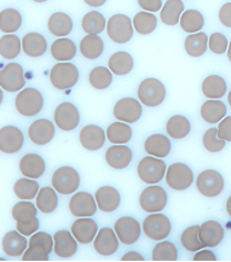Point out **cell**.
<instances>
[{"mask_svg": "<svg viewBox=\"0 0 231 262\" xmlns=\"http://www.w3.org/2000/svg\"><path fill=\"white\" fill-rule=\"evenodd\" d=\"M167 192L159 185H149L139 196V206L145 213H160L167 206Z\"/></svg>", "mask_w": 231, "mask_h": 262, "instance_id": "obj_9", "label": "cell"}, {"mask_svg": "<svg viewBox=\"0 0 231 262\" xmlns=\"http://www.w3.org/2000/svg\"><path fill=\"white\" fill-rule=\"evenodd\" d=\"M202 93L208 99H220L226 93V81L219 75H209L202 82Z\"/></svg>", "mask_w": 231, "mask_h": 262, "instance_id": "obj_36", "label": "cell"}, {"mask_svg": "<svg viewBox=\"0 0 231 262\" xmlns=\"http://www.w3.org/2000/svg\"><path fill=\"white\" fill-rule=\"evenodd\" d=\"M86 3V5L92 6V8H99L103 6L107 3V0H83Z\"/></svg>", "mask_w": 231, "mask_h": 262, "instance_id": "obj_59", "label": "cell"}, {"mask_svg": "<svg viewBox=\"0 0 231 262\" xmlns=\"http://www.w3.org/2000/svg\"><path fill=\"white\" fill-rule=\"evenodd\" d=\"M89 81L90 85L96 90L108 89L113 82L112 70L106 67H96L90 72Z\"/></svg>", "mask_w": 231, "mask_h": 262, "instance_id": "obj_49", "label": "cell"}, {"mask_svg": "<svg viewBox=\"0 0 231 262\" xmlns=\"http://www.w3.org/2000/svg\"><path fill=\"white\" fill-rule=\"evenodd\" d=\"M15 106L18 114H21L22 116H35L41 112L43 106H44V97L36 89L27 87L16 96Z\"/></svg>", "mask_w": 231, "mask_h": 262, "instance_id": "obj_3", "label": "cell"}, {"mask_svg": "<svg viewBox=\"0 0 231 262\" xmlns=\"http://www.w3.org/2000/svg\"><path fill=\"white\" fill-rule=\"evenodd\" d=\"M226 106L219 99H208L201 106V117L207 123H219L226 116Z\"/></svg>", "mask_w": 231, "mask_h": 262, "instance_id": "obj_30", "label": "cell"}, {"mask_svg": "<svg viewBox=\"0 0 231 262\" xmlns=\"http://www.w3.org/2000/svg\"><path fill=\"white\" fill-rule=\"evenodd\" d=\"M25 136L16 126H4L0 129V150L6 155H13L22 149Z\"/></svg>", "mask_w": 231, "mask_h": 262, "instance_id": "obj_17", "label": "cell"}, {"mask_svg": "<svg viewBox=\"0 0 231 262\" xmlns=\"http://www.w3.org/2000/svg\"><path fill=\"white\" fill-rule=\"evenodd\" d=\"M119 237L115 230L110 227L100 228L93 241V248L96 253L102 256H110L119 249Z\"/></svg>", "mask_w": 231, "mask_h": 262, "instance_id": "obj_18", "label": "cell"}, {"mask_svg": "<svg viewBox=\"0 0 231 262\" xmlns=\"http://www.w3.org/2000/svg\"><path fill=\"white\" fill-rule=\"evenodd\" d=\"M82 29L86 34H100L107 29V22L104 16L98 11H90L83 16L81 22Z\"/></svg>", "mask_w": 231, "mask_h": 262, "instance_id": "obj_46", "label": "cell"}, {"mask_svg": "<svg viewBox=\"0 0 231 262\" xmlns=\"http://www.w3.org/2000/svg\"><path fill=\"white\" fill-rule=\"evenodd\" d=\"M98 206L91 193L76 192L69 201V210L76 217H91L96 214Z\"/></svg>", "mask_w": 231, "mask_h": 262, "instance_id": "obj_15", "label": "cell"}, {"mask_svg": "<svg viewBox=\"0 0 231 262\" xmlns=\"http://www.w3.org/2000/svg\"><path fill=\"white\" fill-rule=\"evenodd\" d=\"M219 21L224 27L231 28V3H226L220 8Z\"/></svg>", "mask_w": 231, "mask_h": 262, "instance_id": "obj_56", "label": "cell"}, {"mask_svg": "<svg viewBox=\"0 0 231 262\" xmlns=\"http://www.w3.org/2000/svg\"><path fill=\"white\" fill-rule=\"evenodd\" d=\"M218 136L225 142H231V116H225L219 122Z\"/></svg>", "mask_w": 231, "mask_h": 262, "instance_id": "obj_54", "label": "cell"}, {"mask_svg": "<svg viewBox=\"0 0 231 262\" xmlns=\"http://www.w3.org/2000/svg\"><path fill=\"white\" fill-rule=\"evenodd\" d=\"M50 81L57 90L72 89L79 81V69L70 62L57 63L50 72Z\"/></svg>", "mask_w": 231, "mask_h": 262, "instance_id": "obj_5", "label": "cell"}, {"mask_svg": "<svg viewBox=\"0 0 231 262\" xmlns=\"http://www.w3.org/2000/svg\"><path fill=\"white\" fill-rule=\"evenodd\" d=\"M133 28L137 33L142 35L152 34L154 30L156 29L157 18L153 12L140 11L136 13V16L132 19Z\"/></svg>", "mask_w": 231, "mask_h": 262, "instance_id": "obj_45", "label": "cell"}, {"mask_svg": "<svg viewBox=\"0 0 231 262\" xmlns=\"http://www.w3.org/2000/svg\"><path fill=\"white\" fill-rule=\"evenodd\" d=\"M115 119L126 123H135L142 117V103L132 97H125L115 103L113 110Z\"/></svg>", "mask_w": 231, "mask_h": 262, "instance_id": "obj_12", "label": "cell"}, {"mask_svg": "<svg viewBox=\"0 0 231 262\" xmlns=\"http://www.w3.org/2000/svg\"><path fill=\"white\" fill-rule=\"evenodd\" d=\"M153 261H177L178 249L172 242L160 241L153 249Z\"/></svg>", "mask_w": 231, "mask_h": 262, "instance_id": "obj_50", "label": "cell"}, {"mask_svg": "<svg viewBox=\"0 0 231 262\" xmlns=\"http://www.w3.org/2000/svg\"><path fill=\"white\" fill-rule=\"evenodd\" d=\"M22 50V41L17 35L6 34L0 39V55L4 59L17 58Z\"/></svg>", "mask_w": 231, "mask_h": 262, "instance_id": "obj_42", "label": "cell"}, {"mask_svg": "<svg viewBox=\"0 0 231 262\" xmlns=\"http://www.w3.org/2000/svg\"><path fill=\"white\" fill-rule=\"evenodd\" d=\"M39 190V184L31 178H22L13 185V192L22 201H32L38 196Z\"/></svg>", "mask_w": 231, "mask_h": 262, "instance_id": "obj_43", "label": "cell"}, {"mask_svg": "<svg viewBox=\"0 0 231 262\" xmlns=\"http://www.w3.org/2000/svg\"><path fill=\"white\" fill-rule=\"evenodd\" d=\"M167 166L162 159L146 156L140 160L137 167V174L144 184L156 185L166 177Z\"/></svg>", "mask_w": 231, "mask_h": 262, "instance_id": "obj_4", "label": "cell"}, {"mask_svg": "<svg viewBox=\"0 0 231 262\" xmlns=\"http://www.w3.org/2000/svg\"><path fill=\"white\" fill-rule=\"evenodd\" d=\"M200 230L201 226H199V225H194V226H190L186 230H184L182 236H180V243H182L184 249L195 253V251H199L205 248V245L201 242Z\"/></svg>", "mask_w": 231, "mask_h": 262, "instance_id": "obj_47", "label": "cell"}, {"mask_svg": "<svg viewBox=\"0 0 231 262\" xmlns=\"http://www.w3.org/2000/svg\"><path fill=\"white\" fill-rule=\"evenodd\" d=\"M227 58H229V60L231 62V42H229V48H227Z\"/></svg>", "mask_w": 231, "mask_h": 262, "instance_id": "obj_61", "label": "cell"}, {"mask_svg": "<svg viewBox=\"0 0 231 262\" xmlns=\"http://www.w3.org/2000/svg\"><path fill=\"white\" fill-rule=\"evenodd\" d=\"M224 178L214 169H206L199 174L196 179V187L205 197H217L224 190Z\"/></svg>", "mask_w": 231, "mask_h": 262, "instance_id": "obj_11", "label": "cell"}, {"mask_svg": "<svg viewBox=\"0 0 231 262\" xmlns=\"http://www.w3.org/2000/svg\"><path fill=\"white\" fill-rule=\"evenodd\" d=\"M114 230L118 234L119 241L125 245H132L139 239L142 227L138 221L132 216H122L114 225Z\"/></svg>", "mask_w": 231, "mask_h": 262, "instance_id": "obj_16", "label": "cell"}, {"mask_svg": "<svg viewBox=\"0 0 231 262\" xmlns=\"http://www.w3.org/2000/svg\"><path fill=\"white\" fill-rule=\"evenodd\" d=\"M33 2H35V3H45V2H48V0H33Z\"/></svg>", "mask_w": 231, "mask_h": 262, "instance_id": "obj_63", "label": "cell"}, {"mask_svg": "<svg viewBox=\"0 0 231 262\" xmlns=\"http://www.w3.org/2000/svg\"><path fill=\"white\" fill-rule=\"evenodd\" d=\"M184 12V4L182 0H167L161 9L160 18L166 26H176L180 22Z\"/></svg>", "mask_w": 231, "mask_h": 262, "instance_id": "obj_40", "label": "cell"}, {"mask_svg": "<svg viewBox=\"0 0 231 262\" xmlns=\"http://www.w3.org/2000/svg\"><path fill=\"white\" fill-rule=\"evenodd\" d=\"M70 231L79 243L89 244L95 241L99 230L95 220L90 219V217H79L73 223Z\"/></svg>", "mask_w": 231, "mask_h": 262, "instance_id": "obj_22", "label": "cell"}, {"mask_svg": "<svg viewBox=\"0 0 231 262\" xmlns=\"http://www.w3.org/2000/svg\"><path fill=\"white\" fill-rule=\"evenodd\" d=\"M98 209L103 213H113L118 209L121 203V196L119 191L113 186H102L96 191L95 194Z\"/></svg>", "mask_w": 231, "mask_h": 262, "instance_id": "obj_24", "label": "cell"}, {"mask_svg": "<svg viewBox=\"0 0 231 262\" xmlns=\"http://www.w3.org/2000/svg\"><path fill=\"white\" fill-rule=\"evenodd\" d=\"M48 29L52 35L58 36V38H66L72 32L73 21L70 16L65 12H55L50 16Z\"/></svg>", "mask_w": 231, "mask_h": 262, "instance_id": "obj_31", "label": "cell"}, {"mask_svg": "<svg viewBox=\"0 0 231 262\" xmlns=\"http://www.w3.org/2000/svg\"><path fill=\"white\" fill-rule=\"evenodd\" d=\"M26 85L25 72L18 63H9L0 73V87L8 92H18Z\"/></svg>", "mask_w": 231, "mask_h": 262, "instance_id": "obj_13", "label": "cell"}, {"mask_svg": "<svg viewBox=\"0 0 231 262\" xmlns=\"http://www.w3.org/2000/svg\"><path fill=\"white\" fill-rule=\"evenodd\" d=\"M194 261H217V256L214 255L213 251L211 250H199L194 255Z\"/></svg>", "mask_w": 231, "mask_h": 262, "instance_id": "obj_57", "label": "cell"}, {"mask_svg": "<svg viewBox=\"0 0 231 262\" xmlns=\"http://www.w3.org/2000/svg\"><path fill=\"white\" fill-rule=\"evenodd\" d=\"M133 67H135V60L129 52L119 51L113 53L108 60V68L112 70L113 74L118 76L126 75L131 73Z\"/></svg>", "mask_w": 231, "mask_h": 262, "instance_id": "obj_32", "label": "cell"}, {"mask_svg": "<svg viewBox=\"0 0 231 262\" xmlns=\"http://www.w3.org/2000/svg\"><path fill=\"white\" fill-rule=\"evenodd\" d=\"M166 184L175 191H184L189 189L194 183V173L185 163H173L167 168Z\"/></svg>", "mask_w": 231, "mask_h": 262, "instance_id": "obj_10", "label": "cell"}, {"mask_svg": "<svg viewBox=\"0 0 231 262\" xmlns=\"http://www.w3.org/2000/svg\"><path fill=\"white\" fill-rule=\"evenodd\" d=\"M55 245H53V251L58 257L61 258H69L74 256L78 251V243L79 242L75 239L73 236L72 231L59 230L57 231L53 236Z\"/></svg>", "mask_w": 231, "mask_h": 262, "instance_id": "obj_20", "label": "cell"}, {"mask_svg": "<svg viewBox=\"0 0 231 262\" xmlns=\"http://www.w3.org/2000/svg\"><path fill=\"white\" fill-rule=\"evenodd\" d=\"M132 128L129 126V123L122 122H114L107 128V139L115 145H123L132 139Z\"/></svg>", "mask_w": 231, "mask_h": 262, "instance_id": "obj_38", "label": "cell"}, {"mask_svg": "<svg viewBox=\"0 0 231 262\" xmlns=\"http://www.w3.org/2000/svg\"><path fill=\"white\" fill-rule=\"evenodd\" d=\"M229 41L222 33H213L208 39V49L216 55H223L227 51Z\"/></svg>", "mask_w": 231, "mask_h": 262, "instance_id": "obj_52", "label": "cell"}, {"mask_svg": "<svg viewBox=\"0 0 231 262\" xmlns=\"http://www.w3.org/2000/svg\"><path fill=\"white\" fill-rule=\"evenodd\" d=\"M55 241L48 232H35L31 236L29 244L22 261H49L50 254L52 253Z\"/></svg>", "mask_w": 231, "mask_h": 262, "instance_id": "obj_1", "label": "cell"}, {"mask_svg": "<svg viewBox=\"0 0 231 262\" xmlns=\"http://www.w3.org/2000/svg\"><path fill=\"white\" fill-rule=\"evenodd\" d=\"M52 187L61 194L75 193L80 186V176L75 168L69 166L59 167L52 174Z\"/></svg>", "mask_w": 231, "mask_h": 262, "instance_id": "obj_6", "label": "cell"}, {"mask_svg": "<svg viewBox=\"0 0 231 262\" xmlns=\"http://www.w3.org/2000/svg\"><path fill=\"white\" fill-rule=\"evenodd\" d=\"M143 232L152 241L160 242L166 239L172 231V224L166 215L152 213L145 217L142 225Z\"/></svg>", "mask_w": 231, "mask_h": 262, "instance_id": "obj_8", "label": "cell"}, {"mask_svg": "<svg viewBox=\"0 0 231 262\" xmlns=\"http://www.w3.org/2000/svg\"><path fill=\"white\" fill-rule=\"evenodd\" d=\"M79 49L86 59H97L104 51V42L97 34H88L81 39Z\"/></svg>", "mask_w": 231, "mask_h": 262, "instance_id": "obj_34", "label": "cell"}, {"mask_svg": "<svg viewBox=\"0 0 231 262\" xmlns=\"http://www.w3.org/2000/svg\"><path fill=\"white\" fill-rule=\"evenodd\" d=\"M121 261H145L143 255H140L137 251H129L121 257Z\"/></svg>", "mask_w": 231, "mask_h": 262, "instance_id": "obj_58", "label": "cell"}, {"mask_svg": "<svg viewBox=\"0 0 231 262\" xmlns=\"http://www.w3.org/2000/svg\"><path fill=\"white\" fill-rule=\"evenodd\" d=\"M56 134L55 125L48 119H39L34 121L28 128V137L35 145H48Z\"/></svg>", "mask_w": 231, "mask_h": 262, "instance_id": "obj_19", "label": "cell"}, {"mask_svg": "<svg viewBox=\"0 0 231 262\" xmlns=\"http://www.w3.org/2000/svg\"><path fill=\"white\" fill-rule=\"evenodd\" d=\"M16 227H17L18 232L22 233L23 236H33L35 232H38L40 227V221L38 216H36L35 219L28 221V223H17L16 224Z\"/></svg>", "mask_w": 231, "mask_h": 262, "instance_id": "obj_53", "label": "cell"}, {"mask_svg": "<svg viewBox=\"0 0 231 262\" xmlns=\"http://www.w3.org/2000/svg\"><path fill=\"white\" fill-rule=\"evenodd\" d=\"M192 130V123L183 115H175L167 121L166 132L173 139H184Z\"/></svg>", "mask_w": 231, "mask_h": 262, "instance_id": "obj_39", "label": "cell"}, {"mask_svg": "<svg viewBox=\"0 0 231 262\" xmlns=\"http://www.w3.org/2000/svg\"><path fill=\"white\" fill-rule=\"evenodd\" d=\"M202 144L207 151L214 154L222 151L225 147L226 142L218 136V128L212 127V128L207 129L206 133L203 134Z\"/></svg>", "mask_w": 231, "mask_h": 262, "instance_id": "obj_51", "label": "cell"}, {"mask_svg": "<svg viewBox=\"0 0 231 262\" xmlns=\"http://www.w3.org/2000/svg\"><path fill=\"white\" fill-rule=\"evenodd\" d=\"M137 96L143 105L149 107L159 106L166 98V87L160 80L146 78L139 83Z\"/></svg>", "mask_w": 231, "mask_h": 262, "instance_id": "obj_2", "label": "cell"}, {"mask_svg": "<svg viewBox=\"0 0 231 262\" xmlns=\"http://www.w3.org/2000/svg\"><path fill=\"white\" fill-rule=\"evenodd\" d=\"M226 211H227V214L231 216V196L227 198V201H226Z\"/></svg>", "mask_w": 231, "mask_h": 262, "instance_id": "obj_60", "label": "cell"}, {"mask_svg": "<svg viewBox=\"0 0 231 262\" xmlns=\"http://www.w3.org/2000/svg\"><path fill=\"white\" fill-rule=\"evenodd\" d=\"M38 207L31 201H22L13 206L11 214L16 223H28L38 215Z\"/></svg>", "mask_w": 231, "mask_h": 262, "instance_id": "obj_48", "label": "cell"}, {"mask_svg": "<svg viewBox=\"0 0 231 262\" xmlns=\"http://www.w3.org/2000/svg\"><path fill=\"white\" fill-rule=\"evenodd\" d=\"M140 8H142L144 11L148 12H157L161 11L162 9V2L161 0H137Z\"/></svg>", "mask_w": 231, "mask_h": 262, "instance_id": "obj_55", "label": "cell"}, {"mask_svg": "<svg viewBox=\"0 0 231 262\" xmlns=\"http://www.w3.org/2000/svg\"><path fill=\"white\" fill-rule=\"evenodd\" d=\"M57 191L53 187H41L39 190L38 196L35 197V204L39 211L43 214H51L57 209L58 206V197H57Z\"/></svg>", "mask_w": 231, "mask_h": 262, "instance_id": "obj_37", "label": "cell"}, {"mask_svg": "<svg viewBox=\"0 0 231 262\" xmlns=\"http://www.w3.org/2000/svg\"><path fill=\"white\" fill-rule=\"evenodd\" d=\"M28 244L29 241L18 231H9L3 237L2 249L10 257H19L25 254Z\"/></svg>", "mask_w": 231, "mask_h": 262, "instance_id": "obj_23", "label": "cell"}, {"mask_svg": "<svg viewBox=\"0 0 231 262\" xmlns=\"http://www.w3.org/2000/svg\"><path fill=\"white\" fill-rule=\"evenodd\" d=\"M208 36L206 33L197 32L194 34H189L184 41V49L187 55L193 58H199L208 49Z\"/></svg>", "mask_w": 231, "mask_h": 262, "instance_id": "obj_33", "label": "cell"}, {"mask_svg": "<svg viewBox=\"0 0 231 262\" xmlns=\"http://www.w3.org/2000/svg\"><path fill=\"white\" fill-rule=\"evenodd\" d=\"M107 133L102 127L96 125L85 126L79 134V140L83 149L89 151H97L102 149L106 144Z\"/></svg>", "mask_w": 231, "mask_h": 262, "instance_id": "obj_21", "label": "cell"}, {"mask_svg": "<svg viewBox=\"0 0 231 262\" xmlns=\"http://www.w3.org/2000/svg\"><path fill=\"white\" fill-rule=\"evenodd\" d=\"M19 172L23 177L31 179H39L45 173V161L38 154H27L19 160Z\"/></svg>", "mask_w": 231, "mask_h": 262, "instance_id": "obj_25", "label": "cell"}, {"mask_svg": "<svg viewBox=\"0 0 231 262\" xmlns=\"http://www.w3.org/2000/svg\"><path fill=\"white\" fill-rule=\"evenodd\" d=\"M179 23L184 32L189 33V34H194V33L200 32L203 28V26H205V17L197 10L190 9L183 12Z\"/></svg>", "mask_w": 231, "mask_h": 262, "instance_id": "obj_41", "label": "cell"}, {"mask_svg": "<svg viewBox=\"0 0 231 262\" xmlns=\"http://www.w3.org/2000/svg\"><path fill=\"white\" fill-rule=\"evenodd\" d=\"M171 150H172L171 140L163 134H153L144 142V151L148 155L157 159H165L170 155Z\"/></svg>", "mask_w": 231, "mask_h": 262, "instance_id": "obj_27", "label": "cell"}, {"mask_svg": "<svg viewBox=\"0 0 231 262\" xmlns=\"http://www.w3.org/2000/svg\"><path fill=\"white\" fill-rule=\"evenodd\" d=\"M224 228L218 221L208 220L201 225L200 238L205 247L214 248L222 243L224 239Z\"/></svg>", "mask_w": 231, "mask_h": 262, "instance_id": "obj_28", "label": "cell"}, {"mask_svg": "<svg viewBox=\"0 0 231 262\" xmlns=\"http://www.w3.org/2000/svg\"><path fill=\"white\" fill-rule=\"evenodd\" d=\"M22 50L28 57L32 58H39L48 50V41L39 33L32 32L23 36L22 39Z\"/></svg>", "mask_w": 231, "mask_h": 262, "instance_id": "obj_29", "label": "cell"}, {"mask_svg": "<svg viewBox=\"0 0 231 262\" xmlns=\"http://www.w3.org/2000/svg\"><path fill=\"white\" fill-rule=\"evenodd\" d=\"M51 56L58 62H69L76 56V45L73 40L59 38L51 45Z\"/></svg>", "mask_w": 231, "mask_h": 262, "instance_id": "obj_35", "label": "cell"}, {"mask_svg": "<svg viewBox=\"0 0 231 262\" xmlns=\"http://www.w3.org/2000/svg\"><path fill=\"white\" fill-rule=\"evenodd\" d=\"M227 102H229L230 106H231V91L229 92V95H227Z\"/></svg>", "mask_w": 231, "mask_h": 262, "instance_id": "obj_62", "label": "cell"}, {"mask_svg": "<svg viewBox=\"0 0 231 262\" xmlns=\"http://www.w3.org/2000/svg\"><path fill=\"white\" fill-rule=\"evenodd\" d=\"M22 26V16L18 10L5 9L0 13V29L6 34H12Z\"/></svg>", "mask_w": 231, "mask_h": 262, "instance_id": "obj_44", "label": "cell"}, {"mask_svg": "<svg viewBox=\"0 0 231 262\" xmlns=\"http://www.w3.org/2000/svg\"><path fill=\"white\" fill-rule=\"evenodd\" d=\"M133 157L132 150L129 146L123 145H115L110 146L106 152V162L108 163L109 167L113 169H125L130 166Z\"/></svg>", "mask_w": 231, "mask_h": 262, "instance_id": "obj_26", "label": "cell"}, {"mask_svg": "<svg viewBox=\"0 0 231 262\" xmlns=\"http://www.w3.org/2000/svg\"><path fill=\"white\" fill-rule=\"evenodd\" d=\"M133 22L127 15L116 13L107 22V33L108 36L116 43H126L133 36Z\"/></svg>", "mask_w": 231, "mask_h": 262, "instance_id": "obj_7", "label": "cell"}, {"mask_svg": "<svg viewBox=\"0 0 231 262\" xmlns=\"http://www.w3.org/2000/svg\"><path fill=\"white\" fill-rule=\"evenodd\" d=\"M53 119H55L56 126L59 129L70 132V130H74L79 126L80 114L78 107L74 104L65 102L56 107Z\"/></svg>", "mask_w": 231, "mask_h": 262, "instance_id": "obj_14", "label": "cell"}]
</instances>
